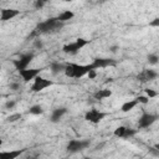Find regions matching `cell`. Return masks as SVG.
Returning a JSON list of instances; mask_svg holds the SVG:
<instances>
[{"label": "cell", "mask_w": 159, "mask_h": 159, "mask_svg": "<svg viewBox=\"0 0 159 159\" xmlns=\"http://www.w3.org/2000/svg\"><path fill=\"white\" fill-rule=\"evenodd\" d=\"M109 66H116V61L112 58H94L93 62L91 63V67L93 70L104 68V67H109Z\"/></svg>", "instance_id": "obj_10"}, {"label": "cell", "mask_w": 159, "mask_h": 159, "mask_svg": "<svg viewBox=\"0 0 159 159\" xmlns=\"http://www.w3.org/2000/svg\"><path fill=\"white\" fill-rule=\"evenodd\" d=\"M41 71H42L41 68H25V70H20L19 73L22 77L24 82H29V81L34 80L36 76H39Z\"/></svg>", "instance_id": "obj_9"}, {"label": "cell", "mask_w": 159, "mask_h": 159, "mask_svg": "<svg viewBox=\"0 0 159 159\" xmlns=\"http://www.w3.org/2000/svg\"><path fill=\"white\" fill-rule=\"evenodd\" d=\"M63 27V22L58 21L57 17H50L46 21L40 22L36 26V31L39 34H53L60 31Z\"/></svg>", "instance_id": "obj_1"}, {"label": "cell", "mask_w": 159, "mask_h": 159, "mask_svg": "<svg viewBox=\"0 0 159 159\" xmlns=\"http://www.w3.org/2000/svg\"><path fill=\"white\" fill-rule=\"evenodd\" d=\"M32 58H34V53L29 52V53H25V55L20 56V58H17V60H14L12 63H14L15 68L17 71H20V70L27 68V66L30 65V62L32 61Z\"/></svg>", "instance_id": "obj_6"}, {"label": "cell", "mask_w": 159, "mask_h": 159, "mask_svg": "<svg viewBox=\"0 0 159 159\" xmlns=\"http://www.w3.org/2000/svg\"><path fill=\"white\" fill-rule=\"evenodd\" d=\"M137 99V102L138 103H143V104H147L148 102H149V98L148 97H145V96H139L138 98H135Z\"/></svg>", "instance_id": "obj_24"}, {"label": "cell", "mask_w": 159, "mask_h": 159, "mask_svg": "<svg viewBox=\"0 0 159 159\" xmlns=\"http://www.w3.org/2000/svg\"><path fill=\"white\" fill-rule=\"evenodd\" d=\"M87 76H88V78H89V80H93V78L97 76V73H96V70H89V71L87 72Z\"/></svg>", "instance_id": "obj_27"}, {"label": "cell", "mask_w": 159, "mask_h": 159, "mask_svg": "<svg viewBox=\"0 0 159 159\" xmlns=\"http://www.w3.org/2000/svg\"><path fill=\"white\" fill-rule=\"evenodd\" d=\"M52 84H53L52 81L46 80V78H43L41 76H36L34 78V84L31 86V91L32 92H40V91H42V89H45V88H47V87H50Z\"/></svg>", "instance_id": "obj_5"}, {"label": "cell", "mask_w": 159, "mask_h": 159, "mask_svg": "<svg viewBox=\"0 0 159 159\" xmlns=\"http://www.w3.org/2000/svg\"><path fill=\"white\" fill-rule=\"evenodd\" d=\"M9 87H10V89L16 91V89H19V88H20V84H19V83H16V82H11Z\"/></svg>", "instance_id": "obj_28"}, {"label": "cell", "mask_w": 159, "mask_h": 159, "mask_svg": "<svg viewBox=\"0 0 159 159\" xmlns=\"http://www.w3.org/2000/svg\"><path fill=\"white\" fill-rule=\"evenodd\" d=\"M111 96H112V91H109V89H99V91H97V92L93 94V97H94L96 99H98V101L104 99V98H108V97H111Z\"/></svg>", "instance_id": "obj_15"}, {"label": "cell", "mask_w": 159, "mask_h": 159, "mask_svg": "<svg viewBox=\"0 0 159 159\" xmlns=\"http://www.w3.org/2000/svg\"><path fill=\"white\" fill-rule=\"evenodd\" d=\"M89 147V140H83V139H72L67 144V152L68 153H77L81 152L86 148Z\"/></svg>", "instance_id": "obj_4"}, {"label": "cell", "mask_w": 159, "mask_h": 159, "mask_svg": "<svg viewBox=\"0 0 159 159\" xmlns=\"http://www.w3.org/2000/svg\"><path fill=\"white\" fill-rule=\"evenodd\" d=\"M149 25H150V26H155V27H157V26H159V19H158V17H155L152 22H149Z\"/></svg>", "instance_id": "obj_29"}, {"label": "cell", "mask_w": 159, "mask_h": 159, "mask_svg": "<svg viewBox=\"0 0 159 159\" xmlns=\"http://www.w3.org/2000/svg\"><path fill=\"white\" fill-rule=\"evenodd\" d=\"M89 43L88 40L86 39H77L75 42H71V43H67L62 47V51L65 53H70V55H76L80 50H82L84 46H87Z\"/></svg>", "instance_id": "obj_3"}, {"label": "cell", "mask_w": 159, "mask_h": 159, "mask_svg": "<svg viewBox=\"0 0 159 159\" xmlns=\"http://www.w3.org/2000/svg\"><path fill=\"white\" fill-rule=\"evenodd\" d=\"M19 14H20V11L15 10V9H1V11H0V20L1 21H7V20L14 19Z\"/></svg>", "instance_id": "obj_11"}, {"label": "cell", "mask_w": 159, "mask_h": 159, "mask_svg": "<svg viewBox=\"0 0 159 159\" xmlns=\"http://www.w3.org/2000/svg\"><path fill=\"white\" fill-rule=\"evenodd\" d=\"M15 106H16V102L12 101V99H10V101H7V102L5 103V108H6V109H12Z\"/></svg>", "instance_id": "obj_25"}, {"label": "cell", "mask_w": 159, "mask_h": 159, "mask_svg": "<svg viewBox=\"0 0 159 159\" xmlns=\"http://www.w3.org/2000/svg\"><path fill=\"white\" fill-rule=\"evenodd\" d=\"M158 119L157 114H150V113H143L142 117L138 120V127L139 128H149L155 120Z\"/></svg>", "instance_id": "obj_8"}, {"label": "cell", "mask_w": 159, "mask_h": 159, "mask_svg": "<svg viewBox=\"0 0 159 159\" xmlns=\"http://www.w3.org/2000/svg\"><path fill=\"white\" fill-rule=\"evenodd\" d=\"M109 50H111V52H117L118 46H111V47H109Z\"/></svg>", "instance_id": "obj_30"}, {"label": "cell", "mask_w": 159, "mask_h": 159, "mask_svg": "<svg viewBox=\"0 0 159 159\" xmlns=\"http://www.w3.org/2000/svg\"><path fill=\"white\" fill-rule=\"evenodd\" d=\"M158 60H159V57H158V55H155V53H152V55L148 56V62H149L150 65H157V63H158Z\"/></svg>", "instance_id": "obj_21"}, {"label": "cell", "mask_w": 159, "mask_h": 159, "mask_svg": "<svg viewBox=\"0 0 159 159\" xmlns=\"http://www.w3.org/2000/svg\"><path fill=\"white\" fill-rule=\"evenodd\" d=\"M138 104V102H137V99H133V101H128V102H124L123 104H122V112H129L130 109H133L135 106Z\"/></svg>", "instance_id": "obj_17"}, {"label": "cell", "mask_w": 159, "mask_h": 159, "mask_svg": "<svg viewBox=\"0 0 159 159\" xmlns=\"http://www.w3.org/2000/svg\"><path fill=\"white\" fill-rule=\"evenodd\" d=\"M65 66H66V65L60 63V62H53V63H51V67H50L51 73H52V75H58V73L63 72V71H65Z\"/></svg>", "instance_id": "obj_14"}, {"label": "cell", "mask_w": 159, "mask_h": 159, "mask_svg": "<svg viewBox=\"0 0 159 159\" xmlns=\"http://www.w3.org/2000/svg\"><path fill=\"white\" fill-rule=\"evenodd\" d=\"M144 75L147 77V81H152L158 77V73L154 70H144Z\"/></svg>", "instance_id": "obj_19"}, {"label": "cell", "mask_w": 159, "mask_h": 159, "mask_svg": "<svg viewBox=\"0 0 159 159\" xmlns=\"http://www.w3.org/2000/svg\"><path fill=\"white\" fill-rule=\"evenodd\" d=\"M101 1H103V0H101Z\"/></svg>", "instance_id": "obj_34"}, {"label": "cell", "mask_w": 159, "mask_h": 159, "mask_svg": "<svg viewBox=\"0 0 159 159\" xmlns=\"http://www.w3.org/2000/svg\"><path fill=\"white\" fill-rule=\"evenodd\" d=\"M66 113H67V108H65V107L56 108V109L52 111L51 117H50V120H51L52 123H57V122H60V119H61V118L63 117V114H66Z\"/></svg>", "instance_id": "obj_12"}, {"label": "cell", "mask_w": 159, "mask_h": 159, "mask_svg": "<svg viewBox=\"0 0 159 159\" xmlns=\"http://www.w3.org/2000/svg\"><path fill=\"white\" fill-rule=\"evenodd\" d=\"M125 128H127V127H123V125H120V127L116 128V129H114V135H116V137H118V138H123L124 132H125Z\"/></svg>", "instance_id": "obj_20"}, {"label": "cell", "mask_w": 159, "mask_h": 159, "mask_svg": "<svg viewBox=\"0 0 159 159\" xmlns=\"http://www.w3.org/2000/svg\"><path fill=\"white\" fill-rule=\"evenodd\" d=\"M24 152H25V149L10 150V152H0V159H16V158L20 157Z\"/></svg>", "instance_id": "obj_13"}, {"label": "cell", "mask_w": 159, "mask_h": 159, "mask_svg": "<svg viewBox=\"0 0 159 159\" xmlns=\"http://www.w3.org/2000/svg\"><path fill=\"white\" fill-rule=\"evenodd\" d=\"M1 144H2V140H1V139H0V145H1Z\"/></svg>", "instance_id": "obj_32"}, {"label": "cell", "mask_w": 159, "mask_h": 159, "mask_svg": "<svg viewBox=\"0 0 159 159\" xmlns=\"http://www.w3.org/2000/svg\"><path fill=\"white\" fill-rule=\"evenodd\" d=\"M65 1H67V2H68V1H72V0H65Z\"/></svg>", "instance_id": "obj_33"}, {"label": "cell", "mask_w": 159, "mask_h": 159, "mask_svg": "<svg viewBox=\"0 0 159 159\" xmlns=\"http://www.w3.org/2000/svg\"><path fill=\"white\" fill-rule=\"evenodd\" d=\"M20 118H21V114H20V113H15V114L9 116V117L6 118V120H7V122H16V120L20 119Z\"/></svg>", "instance_id": "obj_22"}, {"label": "cell", "mask_w": 159, "mask_h": 159, "mask_svg": "<svg viewBox=\"0 0 159 159\" xmlns=\"http://www.w3.org/2000/svg\"><path fill=\"white\" fill-rule=\"evenodd\" d=\"M73 16H75V14H73L72 11H70V10H66V11L61 12V14L57 16V20H58V21H61V22H66V21L71 20Z\"/></svg>", "instance_id": "obj_16"}, {"label": "cell", "mask_w": 159, "mask_h": 159, "mask_svg": "<svg viewBox=\"0 0 159 159\" xmlns=\"http://www.w3.org/2000/svg\"><path fill=\"white\" fill-rule=\"evenodd\" d=\"M106 116H107V114H106L104 112H101V111H97V109L93 108V109L88 111V112L84 114V119H86L87 122H91V123L97 124V123H99Z\"/></svg>", "instance_id": "obj_7"}, {"label": "cell", "mask_w": 159, "mask_h": 159, "mask_svg": "<svg viewBox=\"0 0 159 159\" xmlns=\"http://www.w3.org/2000/svg\"><path fill=\"white\" fill-rule=\"evenodd\" d=\"M89 70H93L89 65H77V63H67L65 66V75L67 77H73V78H81L84 75H87V72Z\"/></svg>", "instance_id": "obj_2"}, {"label": "cell", "mask_w": 159, "mask_h": 159, "mask_svg": "<svg viewBox=\"0 0 159 159\" xmlns=\"http://www.w3.org/2000/svg\"><path fill=\"white\" fill-rule=\"evenodd\" d=\"M35 45H36V47H42V43H41V41H39V40L36 41V43H35Z\"/></svg>", "instance_id": "obj_31"}, {"label": "cell", "mask_w": 159, "mask_h": 159, "mask_svg": "<svg viewBox=\"0 0 159 159\" xmlns=\"http://www.w3.org/2000/svg\"><path fill=\"white\" fill-rule=\"evenodd\" d=\"M47 1H48V0H36V2H35V7L41 9V7H42Z\"/></svg>", "instance_id": "obj_26"}, {"label": "cell", "mask_w": 159, "mask_h": 159, "mask_svg": "<svg viewBox=\"0 0 159 159\" xmlns=\"http://www.w3.org/2000/svg\"><path fill=\"white\" fill-rule=\"evenodd\" d=\"M42 112H43V109H42V107L40 104H35V106L30 107V109H29V113L30 114H35V116H39Z\"/></svg>", "instance_id": "obj_18"}, {"label": "cell", "mask_w": 159, "mask_h": 159, "mask_svg": "<svg viewBox=\"0 0 159 159\" xmlns=\"http://www.w3.org/2000/svg\"><path fill=\"white\" fill-rule=\"evenodd\" d=\"M145 93H147V97L148 98H153V97H157L158 96V92L154 91V89H150V88H147L145 89Z\"/></svg>", "instance_id": "obj_23"}]
</instances>
